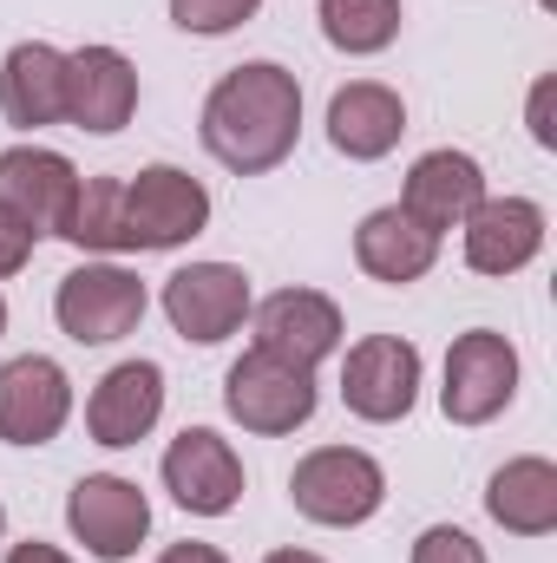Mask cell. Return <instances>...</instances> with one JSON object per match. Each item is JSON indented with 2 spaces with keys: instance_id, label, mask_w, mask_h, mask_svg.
Masks as SVG:
<instances>
[{
  "instance_id": "cell-1",
  "label": "cell",
  "mask_w": 557,
  "mask_h": 563,
  "mask_svg": "<svg viewBox=\"0 0 557 563\" xmlns=\"http://www.w3.org/2000/svg\"><path fill=\"white\" fill-rule=\"evenodd\" d=\"M295 132H302V86L276 59H250L223 73L217 92L204 99V151L237 177L276 170L295 151Z\"/></svg>"
},
{
  "instance_id": "cell-2",
  "label": "cell",
  "mask_w": 557,
  "mask_h": 563,
  "mask_svg": "<svg viewBox=\"0 0 557 563\" xmlns=\"http://www.w3.org/2000/svg\"><path fill=\"white\" fill-rule=\"evenodd\" d=\"M288 498L308 525H328V531H348V525H368L387 498V478L368 452L354 445H321L308 452L295 472H288Z\"/></svg>"
},
{
  "instance_id": "cell-3",
  "label": "cell",
  "mask_w": 557,
  "mask_h": 563,
  "mask_svg": "<svg viewBox=\"0 0 557 563\" xmlns=\"http://www.w3.org/2000/svg\"><path fill=\"white\" fill-rule=\"evenodd\" d=\"M223 407L243 432H263V439H282L295 426L315 420V367H295L282 354H263L250 347L230 374H223Z\"/></svg>"
},
{
  "instance_id": "cell-4",
  "label": "cell",
  "mask_w": 557,
  "mask_h": 563,
  "mask_svg": "<svg viewBox=\"0 0 557 563\" xmlns=\"http://www.w3.org/2000/svg\"><path fill=\"white\" fill-rule=\"evenodd\" d=\"M518 394V347L492 328H472L446 347V387H439V407L452 426H485L499 420Z\"/></svg>"
},
{
  "instance_id": "cell-5",
  "label": "cell",
  "mask_w": 557,
  "mask_h": 563,
  "mask_svg": "<svg viewBox=\"0 0 557 563\" xmlns=\"http://www.w3.org/2000/svg\"><path fill=\"white\" fill-rule=\"evenodd\" d=\"M210 223V190L177 164H144L125 184V250H177Z\"/></svg>"
},
{
  "instance_id": "cell-6",
  "label": "cell",
  "mask_w": 557,
  "mask_h": 563,
  "mask_svg": "<svg viewBox=\"0 0 557 563\" xmlns=\"http://www.w3.org/2000/svg\"><path fill=\"white\" fill-rule=\"evenodd\" d=\"M341 400H348L354 420H374V426L407 420L419 400V347L401 341V334L354 341L348 361H341Z\"/></svg>"
},
{
  "instance_id": "cell-7",
  "label": "cell",
  "mask_w": 557,
  "mask_h": 563,
  "mask_svg": "<svg viewBox=\"0 0 557 563\" xmlns=\"http://www.w3.org/2000/svg\"><path fill=\"white\" fill-rule=\"evenodd\" d=\"M53 314L59 328L79 341V347H106V341H125L144 321V282L119 263H86L59 282L53 295Z\"/></svg>"
},
{
  "instance_id": "cell-8",
  "label": "cell",
  "mask_w": 557,
  "mask_h": 563,
  "mask_svg": "<svg viewBox=\"0 0 557 563\" xmlns=\"http://www.w3.org/2000/svg\"><path fill=\"white\" fill-rule=\"evenodd\" d=\"M164 314H171V328L184 341L217 347L250 314V276L237 263H190V269H177L164 282Z\"/></svg>"
},
{
  "instance_id": "cell-9",
  "label": "cell",
  "mask_w": 557,
  "mask_h": 563,
  "mask_svg": "<svg viewBox=\"0 0 557 563\" xmlns=\"http://www.w3.org/2000/svg\"><path fill=\"white\" fill-rule=\"evenodd\" d=\"M66 525H73V538H79L99 563H125L144 544V531H151V505H144V492L132 485V478L92 472V478L73 485Z\"/></svg>"
},
{
  "instance_id": "cell-10",
  "label": "cell",
  "mask_w": 557,
  "mask_h": 563,
  "mask_svg": "<svg viewBox=\"0 0 557 563\" xmlns=\"http://www.w3.org/2000/svg\"><path fill=\"white\" fill-rule=\"evenodd\" d=\"M164 492L197 511V518H223L237 498H243V459L230 452L223 432L210 426H184L164 452Z\"/></svg>"
},
{
  "instance_id": "cell-11",
  "label": "cell",
  "mask_w": 557,
  "mask_h": 563,
  "mask_svg": "<svg viewBox=\"0 0 557 563\" xmlns=\"http://www.w3.org/2000/svg\"><path fill=\"white\" fill-rule=\"evenodd\" d=\"M73 197H79V170L59 151H40V144L0 151V210L26 223L33 236H59Z\"/></svg>"
},
{
  "instance_id": "cell-12",
  "label": "cell",
  "mask_w": 557,
  "mask_h": 563,
  "mask_svg": "<svg viewBox=\"0 0 557 563\" xmlns=\"http://www.w3.org/2000/svg\"><path fill=\"white\" fill-rule=\"evenodd\" d=\"M73 413V380L46 354H20L0 367V439L7 445H46Z\"/></svg>"
},
{
  "instance_id": "cell-13",
  "label": "cell",
  "mask_w": 557,
  "mask_h": 563,
  "mask_svg": "<svg viewBox=\"0 0 557 563\" xmlns=\"http://www.w3.org/2000/svg\"><path fill=\"white\" fill-rule=\"evenodd\" d=\"M139 112V66L119 46H79L66 53V119L79 132H125V119Z\"/></svg>"
},
{
  "instance_id": "cell-14",
  "label": "cell",
  "mask_w": 557,
  "mask_h": 563,
  "mask_svg": "<svg viewBox=\"0 0 557 563\" xmlns=\"http://www.w3.org/2000/svg\"><path fill=\"white\" fill-rule=\"evenodd\" d=\"M545 250V210L532 197H479L466 217V263L479 276H518Z\"/></svg>"
},
{
  "instance_id": "cell-15",
  "label": "cell",
  "mask_w": 557,
  "mask_h": 563,
  "mask_svg": "<svg viewBox=\"0 0 557 563\" xmlns=\"http://www.w3.org/2000/svg\"><path fill=\"white\" fill-rule=\"evenodd\" d=\"M256 347L295 361V367H315L341 347V308L315 288H276L256 308Z\"/></svg>"
},
{
  "instance_id": "cell-16",
  "label": "cell",
  "mask_w": 557,
  "mask_h": 563,
  "mask_svg": "<svg viewBox=\"0 0 557 563\" xmlns=\"http://www.w3.org/2000/svg\"><path fill=\"white\" fill-rule=\"evenodd\" d=\"M164 413V367L157 361H119L99 387H92V400H86V426H92V439L99 445H139L144 432L157 426Z\"/></svg>"
},
{
  "instance_id": "cell-17",
  "label": "cell",
  "mask_w": 557,
  "mask_h": 563,
  "mask_svg": "<svg viewBox=\"0 0 557 563\" xmlns=\"http://www.w3.org/2000/svg\"><path fill=\"white\" fill-rule=\"evenodd\" d=\"M401 132H407V106H401L394 86L354 79V86H341V92L328 99V144H335L341 157H354V164L387 157V151L401 144Z\"/></svg>"
},
{
  "instance_id": "cell-18",
  "label": "cell",
  "mask_w": 557,
  "mask_h": 563,
  "mask_svg": "<svg viewBox=\"0 0 557 563\" xmlns=\"http://www.w3.org/2000/svg\"><path fill=\"white\" fill-rule=\"evenodd\" d=\"M485 197V170L466 157V151H426L414 170H407V190H401V210L414 217L419 230H452L472 217V203Z\"/></svg>"
},
{
  "instance_id": "cell-19",
  "label": "cell",
  "mask_w": 557,
  "mask_h": 563,
  "mask_svg": "<svg viewBox=\"0 0 557 563\" xmlns=\"http://www.w3.org/2000/svg\"><path fill=\"white\" fill-rule=\"evenodd\" d=\"M0 112H7V125H20V132L59 125V119H66V53H53L46 40L13 46L7 66H0Z\"/></svg>"
},
{
  "instance_id": "cell-20",
  "label": "cell",
  "mask_w": 557,
  "mask_h": 563,
  "mask_svg": "<svg viewBox=\"0 0 557 563\" xmlns=\"http://www.w3.org/2000/svg\"><path fill=\"white\" fill-rule=\"evenodd\" d=\"M433 256H439V236H433V230H419L401 203L374 210V217L354 230V263H361L374 282L407 288V282H419L426 269H433Z\"/></svg>"
},
{
  "instance_id": "cell-21",
  "label": "cell",
  "mask_w": 557,
  "mask_h": 563,
  "mask_svg": "<svg viewBox=\"0 0 557 563\" xmlns=\"http://www.w3.org/2000/svg\"><path fill=\"white\" fill-rule=\"evenodd\" d=\"M485 511L512 538H545L557 531V465L551 459H512L485 485Z\"/></svg>"
},
{
  "instance_id": "cell-22",
  "label": "cell",
  "mask_w": 557,
  "mask_h": 563,
  "mask_svg": "<svg viewBox=\"0 0 557 563\" xmlns=\"http://www.w3.org/2000/svg\"><path fill=\"white\" fill-rule=\"evenodd\" d=\"M59 236L73 250H99V256L125 250V177H86Z\"/></svg>"
},
{
  "instance_id": "cell-23",
  "label": "cell",
  "mask_w": 557,
  "mask_h": 563,
  "mask_svg": "<svg viewBox=\"0 0 557 563\" xmlns=\"http://www.w3.org/2000/svg\"><path fill=\"white\" fill-rule=\"evenodd\" d=\"M321 33L341 53H387L401 33V0H321Z\"/></svg>"
},
{
  "instance_id": "cell-24",
  "label": "cell",
  "mask_w": 557,
  "mask_h": 563,
  "mask_svg": "<svg viewBox=\"0 0 557 563\" xmlns=\"http://www.w3.org/2000/svg\"><path fill=\"white\" fill-rule=\"evenodd\" d=\"M256 7H263V0H171V20H177L184 33H230V26H243Z\"/></svg>"
},
{
  "instance_id": "cell-25",
  "label": "cell",
  "mask_w": 557,
  "mask_h": 563,
  "mask_svg": "<svg viewBox=\"0 0 557 563\" xmlns=\"http://www.w3.org/2000/svg\"><path fill=\"white\" fill-rule=\"evenodd\" d=\"M414 563H485V551H479L459 525H433V531H419Z\"/></svg>"
},
{
  "instance_id": "cell-26",
  "label": "cell",
  "mask_w": 557,
  "mask_h": 563,
  "mask_svg": "<svg viewBox=\"0 0 557 563\" xmlns=\"http://www.w3.org/2000/svg\"><path fill=\"white\" fill-rule=\"evenodd\" d=\"M33 243H40V236H33L26 223H13V217L0 210V282H7V276H20V269L33 263Z\"/></svg>"
},
{
  "instance_id": "cell-27",
  "label": "cell",
  "mask_w": 557,
  "mask_h": 563,
  "mask_svg": "<svg viewBox=\"0 0 557 563\" xmlns=\"http://www.w3.org/2000/svg\"><path fill=\"white\" fill-rule=\"evenodd\" d=\"M532 139H538V144H557V132H551V79L532 92Z\"/></svg>"
},
{
  "instance_id": "cell-28",
  "label": "cell",
  "mask_w": 557,
  "mask_h": 563,
  "mask_svg": "<svg viewBox=\"0 0 557 563\" xmlns=\"http://www.w3.org/2000/svg\"><path fill=\"white\" fill-rule=\"evenodd\" d=\"M7 563H73L66 551H53V544H40V538H26V544H13Z\"/></svg>"
},
{
  "instance_id": "cell-29",
  "label": "cell",
  "mask_w": 557,
  "mask_h": 563,
  "mask_svg": "<svg viewBox=\"0 0 557 563\" xmlns=\"http://www.w3.org/2000/svg\"><path fill=\"white\" fill-rule=\"evenodd\" d=\"M157 563H230V558H223L217 544H171Z\"/></svg>"
},
{
  "instance_id": "cell-30",
  "label": "cell",
  "mask_w": 557,
  "mask_h": 563,
  "mask_svg": "<svg viewBox=\"0 0 557 563\" xmlns=\"http://www.w3.org/2000/svg\"><path fill=\"white\" fill-rule=\"evenodd\" d=\"M263 563H321V558H315V551H270Z\"/></svg>"
},
{
  "instance_id": "cell-31",
  "label": "cell",
  "mask_w": 557,
  "mask_h": 563,
  "mask_svg": "<svg viewBox=\"0 0 557 563\" xmlns=\"http://www.w3.org/2000/svg\"><path fill=\"white\" fill-rule=\"evenodd\" d=\"M0 334H7V301H0Z\"/></svg>"
},
{
  "instance_id": "cell-32",
  "label": "cell",
  "mask_w": 557,
  "mask_h": 563,
  "mask_svg": "<svg viewBox=\"0 0 557 563\" xmlns=\"http://www.w3.org/2000/svg\"><path fill=\"white\" fill-rule=\"evenodd\" d=\"M0 531H7V511H0Z\"/></svg>"
}]
</instances>
